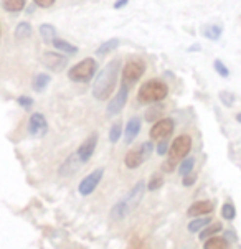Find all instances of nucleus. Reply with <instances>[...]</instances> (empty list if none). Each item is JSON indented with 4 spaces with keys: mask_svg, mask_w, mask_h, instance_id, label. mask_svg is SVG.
I'll return each instance as SVG.
<instances>
[{
    "mask_svg": "<svg viewBox=\"0 0 241 249\" xmlns=\"http://www.w3.org/2000/svg\"><path fill=\"white\" fill-rule=\"evenodd\" d=\"M130 213V210L128 208V205H126V201H117L116 205H114V208L111 210V218L116 219V221H119V219H124L128 214Z\"/></svg>",
    "mask_w": 241,
    "mask_h": 249,
    "instance_id": "nucleus-18",
    "label": "nucleus"
},
{
    "mask_svg": "<svg viewBox=\"0 0 241 249\" xmlns=\"http://www.w3.org/2000/svg\"><path fill=\"white\" fill-rule=\"evenodd\" d=\"M40 36L43 38L45 43H53V40L56 38V30H55L53 25L43 23L40 25Z\"/></svg>",
    "mask_w": 241,
    "mask_h": 249,
    "instance_id": "nucleus-20",
    "label": "nucleus"
},
{
    "mask_svg": "<svg viewBox=\"0 0 241 249\" xmlns=\"http://www.w3.org/2000/svg\"><path fill=\"white\" fill-rule=\"evenodd\" d=\"M55 2H56V0H33V3H35V5H38V7H41V8L52 7Z\"/></svg>",
    "mask_w": 241,
    "mask_h": 249,
    "instance_id": "nucleus-37",
    "label": "nucleus"
},
{
    "mask_svg": "<svg viewBox=\"0 0 241 249\" xmlns=\"http://www.w3.org/2000/svg\"><path fill=\"white\" fill-rule=\"evenodd\" d=\"M121 134H122V124L121 122H114L111 125V130H109V141L116 143L121 139Z\"/></svg>",
    "mask_w": 241,
    "mask_h": 249,
    "instance_id": "nucleus-29",
    "label": "nucleus"
},
{
    "mask_svg": "<svg viewBox=\"0 0 241 249\" xmlns=\"http://www.w3.org/2000/svg\"><path fill=\"white\" fill-rule=\"evenodd\" d=\"M32 35V25L27 23V22H20L19 25H17L15 28V40H25V38H28Z\"/></svg>",
    "mask_w": 241,
    "mask_h": 249,
    "instance_id": "nucleus-23",
    "label": "nucleus"
},
{
    "mask_svg": "<svg viewBox=\"0 0 241 249\" xmlns=\"http://www.w3.org/2000/svg\"><path fill=\"white\" fill-rule=\"evenodd\" d=\"M211 223V218H195L188 223V231L190 233H198L202 231L205 226H208Z\"/></svg>",
    "mask_w": 241,
    "mask_h": 249,
    "instance_id": "nucleus-25",
    "label": "nucleus"
},
{
    "mask_svg": "<svg viewBox=\"0 0 241 249\" xmlns=\"http://www.w3.org/2000/svg\"><path fill=\"white\" fill-rule=\"evenodd\" d=\"M53 46L56 50H60V52L66 53V54H76V53H78V48H76L74 45H71V43H68V41H65V40H60V38H55Z\"/></svg>",
    "mask_w": 241,
    "mask_h": 249,
    "instance_id": "nucleus-21",
    "label": "nucleus"
},
{
    "mask_svg": "<svg viewBox=\"0 0 241 249\" xmlns=\"http://www.w3.org/2000/svg\"><path fill=\"white\" fill-rule=\"evenodd\" d=\"M117 46H119V40H117V38H112V40H109V41H106V43L101 45L96 53H98L99 56H103V54H108L109 52L116 50Z\"/></svg>",
    "mask_w": 241,
    "mask_h": 249,
    "instance_id": "nucleus-26",
    "label": "nucleus"
},
{
    "mask_svg": "<svg viewBox=\"0 0 241 249\" xmlns=\"http://www.w3.org/2000/svg\"><path fill=\"white\" fill-rule=\"evenodd\" d=\"M121 74V60L114 58L101 70L94 79V86H93V96L98 101H106L109 99V96L112 94L116 83L119 79Z\"/></svg>",
    "mask_w": 241,
    "mask_h": 249,
    "instance_id": "nucleus-1",
    "label": "nucleus"
},
{
    "mask_svg": "<svg viewBox=\"0 0 241 249\" xmlns=\"http://www.w3.org/2000/svg\"><path fill=\"white\" fill-rule=\"evenodd\" d=\"M222 33H223V28L220 27V25H204V27H202V35L211 41L220 40Z\"/></svg>",
    "mask_w": 241,
    "mask_h": 249,
    "instance_id": "nucleus-17",
    "label": "nucleus"
},
{
    "mask_svg": "<svg viewBox=\"0 0 241 249\" xmlns=\"http://www.w3.org/2000/svg\"><path fill=\"white\" fill-rule=\"evenodd\" d=\"M17 103H19L23 109H30L33 106V101L30 98H27V96H20V98L17 99Z\"/></svg>",
    "mask_w": 241,
    "mask_h": 249,
    "instance_id": "nucleus-34",
    "label": "nucleus"
},
{
    "mask_svg": "<svg viewBox=\"0 0 241 249\" xmlns=\"http://www.w3.org/2000/svg\"><path fill=\"white\" fill-rule=\"evenodd\" d=\"M193 165H195V159L193 157H185L184 159V162H182V165L179 168V172H180V175L182 177H185V175H188V174H192V170H193Z\"/></svg>",
    "mask_w": 241,
    "mask_h": 249,
    "instance_id": "nucleus-28",
    "label": "nucleus"
},
{
    "mask_svg": "<svg viewBox=\"0 0 241 249\" xmlns=\"http://www.w3.org/2000/svg\"><path fill=\"white\" fill-rule=\"evenodd\" d=\"M152 150H154V145H152V142H144V143H141V147H139V149L129 150L128 154H126V157H124L126 167L130 168V170L141 167L142 163L150 157Z\"/></svg>",
    "mask_w": 241,
    "mask_h": 249,
    "instance_id": "nucleus-5",
    "label": "nucleus"
},
{
    "mask_svg": "<svg viewBox=\"0 0 241 249\" xmlns=\"http://www.w3.org/2000/svg\"><path fill=\"white\" fill-rule=\"evenodd\" d=\"M144 193H146V183H144V181H139L136 187L130 190L129 195L124 198L126 205H128V208L130 210V212H132V210L141 203V200L144 198Z\"/></svg>",
    "mask_w": 241,
    "mask_h": 249,
    "instance_id": "nucleus-13",
    "label": "nucleus"
},
{
    "mask_svg": "<svg viewBox=\"0 0 241 249\" xmlns=\"http://www.w3.org/2000/svg\"><path fill=\"white\" fill-rule=\"evenodd\" d=\"M218 231H222V225H220V223L205 226L204 230H202V233H200V239H208V238H211V236L217 234Z\"/></svg>",
    "mask_w": 241,
    "mask_h": 249,
    "instance_id": "nucleus-27",
    "label": "nucleus"
},
{
    "mask_svg": "<svg viewBox=\"0 0 241 249\" xmlns=\"http://www.w3.org/2000/svg\"><path fill=\"white\" fill-rule=\"evenodd\" d=\"M96 145H98V134H91V136L78 147V150H76V155H78L79 162L86 163L88 160L93 157V154H94Z\"/></svg>",
    "mask_w": 241,
    "mask_h": 249,
    "instance_id": "nucleus-12",
    "label": "nucleus"
},
{
    "mask_svg": "<svg viewBox=\"0 0 241 249\" xmlns=\"http://www.w3.org/2000/svg\"><path fill=\"white\" fill-rule=\"evenodd\" d=\"M222 216L225 218V219H228V221L235 219V216H236L235 206L231 205V203H225V205H223V208H222Z\"/></svg>",
    "mask_w": 241,
    "mask_h": 249,
    "instance_id": "nucleus-31",
    "label": "nucleus"
},
{
    "mask_svg": "<svg viewBox=\"0 0 241 249\" xmlns=\"http://www.w3.org/2000/svg\"><path fill=\"white\" fill-rule=\"evenodd\" d=\"M197 181V175L195 174H188L184 177V180H182V183H184V187H192L193 183Z\"/></svg>",
    "mask_w": 241,
    "mask_h": 249,
    "instance_id": "nucleus-35",
    "label": "nucleus"
},
{
    "mask_svg": "<svg viewBox=\"0 0 241 249\" xmlns=\"http://www.w3.org/2000/svg\"><path fill=\"white\" fill-rule=\"evenodd\" d=\"M204 249H230V243L225 238H218V236H211L206 239Z\"/></svg>",
    "mask_w": 241,
    "mask_h": 249,
    "instance_id": "nucleus-19",
    "label": "nucleus"
},
{
    "mask_svg": "<svg viewBox=\"0 0 241 249\" xmlns=\"http://www.w3.org/2000/svg\"><path fill=\"white\" fill-rule=\"evenodd\" d=\"M128 98H129V86L124 83H121V88L119 91L116 92V96L109 101L108 104V109H106V112H108V117H114L117 116L122 109H124L126 103H128Z\"/></svg>",
    "mask_w": 241,
    "mask_h": 249,
    "instance_id": "nucleus-7",
    "label": "nucleus"
},
{
    "mask_svg": "<svg viewBox=\"0 0 241 249\" xmlns=\"http://www.w3.org/2000/svg\"><path fill=\"white\" fill-rule=\"evenodd\" d=\"M79 159H78V155L73 154V155H70L68 159L65 160V163L61 165L60 168V175H73L76 170L79 168Z\"/></svg>",
    "mask_w": 241,
    "mask_h": 249,
    "instance_id": "nucleus-16",
    "label": "nucleus"
},
{
    "mask_svg": "<svg viewBox=\"0 0 241 249\" xmlns=\"http://www.w3.org/2000/svg\"><path fill=\"white\" fill-rule=\"evenodd\" d=\"M173 129H175V121H173L172 117H164V119H159L152 125L150 137L157 139V141H162V139H167L172 136Z\"/></svg>",
    "mask_w": 241,
    "mask_h": 249,
    "instance_id": "nucleus-9",
    "label": "nucleus"
},
{
    "mask_svg": "<svg viewBox=\"0 0 241 249\" xmlns=\"http://www.w3.org/2000/svg\"><path fill=\"white\" fill-rule=\"evenodd\" d=\"M164 185V178L160 174H154L150 177L149 183H147V190H150V192H155V190H159L160 187Z\"/></svg>",
    "mask_w": 241,
    "mask_h": 249,
    "instance_id": "nucleus-30",
    "label": "nucleus"
},
{
    "mask_svg": "<svg viewBox=\"0 0 241 249\" xmlns=\"http://www.w3.org/2000/svg\"><path fill=\"white\" fill-rule=\"evenodd\" d=\"M215 210V205L211 203L208 200H204V201H195V203L190 205L188 208V216L192 218H198V216H205V214H210L211 212Z\"/></svg>",
    "mask_w": 241,
    "mask_h": 249,
    "instance_id": "nucleus-14",
    "label": "nucleus"
},
{
    "mask_svg": "<svg viewBox=\"0 0 241 249\" xmlns=\"http://www.w3.org/2000/svg\"><path fill=\"white\" fill-rule=\"evenodd\" d=\"M168 96V86L160 79H149L139 88L137 99L142 104H154L160 103Z\"/></svg>",
    "mask_w": 241,
    "mask_h": 249,
    "instance_id": "nucleus-3",
    "label": "nucleus"
},
{
    "mask_svg": "<svg viewBox=\"0 0 241 249\" xmlns=\"http://www.w3.org/2000/svg\"><path fill=\"white\" fill-rule=\"evenodd\" d=\"M141 125H142L141 117H137V116L130 117L128 125H126V139H124L126 143L134 142V139H136L139 136V132H141Z\"/></svg>",
    "mask_w": 241,
    "mask_h": 249,
    "instance_id": "nucleus-15",
    "label": "nucleus"
},
{
    "mask_svg": "<svg viewBox=\"0 0 241 249\" xmlns=\"http://www.w3.org/2000/svg\"><path fill=\"white\" fill-rule=\"evenodd\" d=\"M213 68H215V71L222 76V78H228L230 76V71H228V68L225 65H223V61L222 60H215V63H213Z\"/></svg>",
    "mask_w": 241,
    "mask_h": 249,
    "instance_id": "nucleus-33",
    "label": "nucleus"
},
{
    "mask_svg": "<svg viewBox=\"0 0 241 249\" xmlns=\"http://www.w3.org/2000/svg\"><path fill=\"white\" fill-rule=\"evenodd\" d=\"M168 152V143H167V139H162L157 145V154L159 155H166Z\"/></svg>",
    "mask_w": 241,
    "mask_h": 249,
    "instance_id": "nucleus-36",
    "label": "nucleus"
},
{
    "mask_svg": "<svg viewBox=\"0 0 241 249\" xmlns=\"http://www.w3.org/2000/svg\"><path fill=\"white\" fill-rule=\"evenodd\" d=\"M3 10L10 12V14H17V12H22L25 7V0H2Z\"/></svg>",
    "mask_w": 241,
    "mask_h": 249,
    "instance_id": "nucleus-22",
    "label": "nucleus"
},
{
    "mask_svg": "<svg viewBox=\"0 0 241 249\" xmlns=\"http://www.w3.org/2000/svg\"><path fill=\"white\" fill-rule=\"evenodd\" d=\"M220 99H222V104L226 107H231L235 104V94H231L230 91H222L220 92Z\"/></svg>",
    "mask_w": 241,
    "mask_h": 249,
    "instance_id": "nucleus-32",
    "label": "nucleus"
},
{
    "mask_svg": "<svg viewBox=\"0 0 241 249\" xmlns=\"http://www.w3.org/2000/svg\"><path fill=\"white\" fill-rule=\"evenodd\" d=\"M41 63H43L50 71L58 73V71H63L66 68V65H68V58L63 56V54H60V53L46 52V53H43V56H41Z\"/></svg>",
    "mask_w": 241,
    "mask_h": 249,
    "instance_id": "nucleus-10",
    "label": "nucleus"
},
{
    "mask_svg": "<svg viewBox=\"0 0 241 249\" xmlns=\"http://www.w3.org/2000/svg\"><path fill=\"white\" fill-rule=\"evenodd\" d=\"M103 175H104L103 168H96V170L91 172L88 177H84V178L79 181V185H78L79 195H83V196L91 195V193L98 188V185H99L101 178H103Z\"/></svg>",
    "mask_w": 241,
    "mask_h": 249,
    "instance_id": "nucleus-8",
    "label": "nucleus"
},
{
    "mask_svg": "<svg viewBox=\"0 0 241 249\" xmlns=\"http://www.w3.org/2000/svg\"><path fill=\"white\" fill-rule=\"evenodd\" d=\"M0 38H2V33H0Z\"/></svg>",
    "mask_w": 241,
    "mask_h": 249,
    "instance_id": "nucleus-41",
    "label": "nucleus"
},
{
    "mask_svg": "<svg viewBox=\"0 0 241 249\" xmlns=\"http://www.w3.org/2000/svg\"><path fill=\"white\" fill-rule=\"evenodd\" d=\"M192 150V137L182 134L177 139H173L172 145L168 147L167 152V160L164 162V172H172L179 163L188 155V152Z\"/></svg>",
    "mask_w": 241,
    "mask_h": 249,
    "instance_id": "nucleus-2",
    "label": "nucleus"
},
{
    "mask_svg": "<svg viewBox=\"0 0 241 249\" xmlns=\"http://www.w3.org/2000/svg\"><path fill=\"white\" fill-rule=\"evenodd\" d=\"M50 81H52L50 74H46V73L37 74V76H35V79H33V89H35L37 92H41V91H43L45 88L50 84Z\"/></svg>",
    "mask_w": 241,
    "mask_h": 249,
    "instance_id": "nucleus-24",
    "label": "nucleus"
},
{
    "mask_svg": "<svg viewBox=\"0 0 241 249\" xmlns=\"http://www.w3.org/2000/svg\"><path fill=\"white\" fill-rule=\"evenodd\" d=\"M157 116H159V109H157V107H154V109L150 111V114H147V116H146V119H147V121H152L154 117H157Z\"/></svg>",
    "mask_w": 241,
    "mask_h": 249,
    "instance_id": "nucleus-38",
    "label": "nucleus"
},
{
    "mask_svg": "<svg viewBox=\"0 0 241 249\" xmlns=\"http://www.w3.org/2000/svg\"><path fill=\"white\" fill-rule=\"evenodd\" d=\"M28 132L33 137H43L48 132V122H46L45 116L40 112H33L28 121Z\"/></svg>",
    "mask_w": 241,
    "mask_h": 249,
    "instance_id": "nucleus-11",
    "label": "nucleus"
},
{
    "mask_svg": "<svg viewBox=\"0 0 241 249\" xmlns=\"http://www.w3.org/2000/svg\"><path fill=\"white\" fill-rule=\"evenodd\" d=\"M236 121H238L240 124H241V112H240V114H236Z\"/></svg>",
    "mask_w": 241,
    "mask_h": 249,
    "instance_id": "nucleus-40",
    "label": "nucleus"
},
{
    "mask_svg": "<svg viewBox=\"0 0 241 249\" xmlns=\"http://www.w3.org/2000/svg\"><path fill=\"white\" fill-rule=\"evenodd\" d=\"M121 73H122V83L128 84L130 88V84H136L142 78V74L146 73V63L142 60H130L122 68Z\"/></svg>",
    "mask_w": 241,
    "mask_h": 249,
    "instance_id": "nucleus-6",
    "label": "nucleus"
},
{
    "mask_svg": "<svg viewBox=\"0 0 241 249\" xmlns=\"http://www.w3.org/2000/svg\"><path fill=\"white\" fill-rule=\"evenodd\" d=\"M98 71V61L94 58H84L68 70V78L74 83H90Z\"/></svg>",
    "mask_w": 241,
    "mask_h": 249,
    "instance_id": "nucleus-4",
    "label": "nucleus"
},
{
    "mask_svg": "<svg viewBox=\"0 0 241 249\" xmlns=\"http://www.w3.org/2000/svg\"><path fill=\"white\" fill-rule=\"evenodd\" d=\"M129 3V0H117L116 3H114V8H122L124 5H128Z\"/></svg>",
    "mask_w": 241,
    "mask_h": 249,
    "instance_id": "nucleus-39",
    "label": "nucleus"
}]
</instances>
